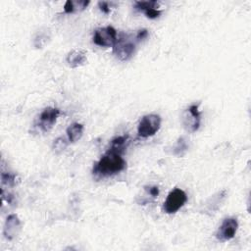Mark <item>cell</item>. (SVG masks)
Here are the masks:
<instances>
[{"label":"cell","instance_id":"cell-1","mask_svg":"<svg viewBox=\"0 0 251 251\" xmlns=\"http://www.w3.org/2000/svg\"><path fill=\"white\" fill-rule=\"evenodd\" d=\"M121 152L109 148V150L97 161L92 169V174L98 178L114 176L126 169V162Z\"/></svg>","mask_w":251,"mask_h":251},{"label":"cell","instance_id":"cell-2","mask_svg":"<svg viewBox=\"0 0 251 251\" xmlns=\"http://www.w3.org/2000/svg\"><path fill=\"white\" fill-rule=\"evenodd\" d=\"M137 42L139 41L135 35L123 33L117 38L113 45V53L120 61H127L133 56Z\"/></svg>","mask_w":251,"mask_h":251},{"label":"cell","instance_id":"cell-3","mask_svg":"<svg viewBox=\"0 0 251 251\" xmlns=\"http://www.w3.org/2000/svg\"><path fill=\"white\" fill-rule=\"evenodd\" d=\"M161 117L157 114H148L142 117L138 123L137 134L141 138L153 136L161 127Z\"/></svg>","mask_w":251,"mask_h":251},{"label":"cell","instance_id":"cell-4","mask_svg":"<svg viewBox=\"0 0 251 251\" xmlns=\"http://www.w3.org/2000/svg\"><path fill=\"white\" fill-rule=\"evenodd\" d=\"M198 107V104H192L181 114L182 126L188 132H195L200 126L201 114Z\"/></svg>","mask_w":251,"mask_h":251},{"label":"cell","instance_id":"cell-5","mask_svg":"<svg viewBox=\"0 0 251 251\" xmlns=\"http://www.w3.org/2000/svg\"><path fill=\"white\" fill-rule=\"evenodd\" d=\"M186 193L180 188H175L168 194L163 209L167 214H175L186 203Z\"/></svg>","mask_w":251,"mask_h":251},{"label":"cell","instance_id":"cell-6","mask_svg":"<svg viewBox=\"0 0 251 251\" xmlns=\"http://www.w3.org/2000/svg\"><path fill=\"white\" fill-rule=\"evenodd\" d=\"M59 115H60V110L58 108L47 107L43 109V111L39 114L34 126L40 132H48L56 124V121Z\"/></svg>","mask_w":251,"mask_h":251},{"label":"cell","instance_id":"cell-7","mask_svg":"<svg viewBox=\"0 0 251 251\" xmlns=\"http://www.w3.org/2000/svg\"><path fill=\"white\" fill-rule=\"evenodd\" d=\"M117 38V30L113 26L107 25L94 30L92 41L94 44L101 47H113Z\"/></svg>","mask_w":251,"mask_h":251},{"label":"cell","instance_id":"cell-8","mask_svg":"<svg viewBox=\"0 0 251 251\" xmlns=\"http://www.w3.org/2000/svg\"><path fill=\"white\" fill-rule=\"evenodd\" d=\"M238 222L234 217H228L223 220L221 226L218 228L216 237L218 240L225 242L232 239L237 231Z\"/></svg>","mask_w":251,"mask_h":251},{"label":"cell","instance_id":"cell-9","mask_svg":"<svg viewBox=\"0 0 251 251\" xmlns=\"http://www.w3.org/2000/svg\"><path fill=\"white\" fill-rule=\"evenodd\" d=\"M22 224L16 214H10L4 224L3 235L8 240H13L21 231Z\"/></svg>","mask_w":251,"mask_h":251},{"label":"cell","instance_id":"cell-10","mask_svg":"<svg viewBox=\"0 0 251 251\" xmlns=\"http://www.w3.org/2000/svg\"><path fill=\"white\" fill-rule=\"evenodd\" d=\"M159 4L157 1H135L134 9L136 11L143 12L147 18L156 19L161 15V11L158 9Z\"/></svg>","mask_w":251,"mask_h":251},{"label":"cell","instance_id":"cell-11","mask_svg":"<svg viewBox=\"0 0 251 251\" xmlns=\"http://www.w3.org/2000/svg\"><path fill=\"white\" fill-rule=\"evenodd\" d=\"M66 61L71 68H77L87 62V53L83 49H73L66 57Z\"/></svg>","mask_w":251,"mask_h":251},{"label":"cell","instance_id":"cell-12","mask_svg":"<svg viewBox=\"0 0 251 251\" xmlns=\"http://www.w3.org/2000/svg\"><path fill=\"white\" fill-rule=\"evenodd\" d=\"M83 129H84V126L82 124L74 123L70 125L66 130L68 140L72 143L79 140L83 134Z\"/></svg>","mask_w":251,"mask_h":251},{"label":"cell","instance_id":"cell-13","mask_svg":"<svg viewBox=\"0 0 251 251\" xmlns=\"http://www.w3.org/2000/svg\"><path fill=\"white\" fill-rule=\"evenodd\" d=\"M89 1L87 0H68L64 5V12L67 14L83 11L88 5Z\"/></svg>","mask_w":251,"mask_h":251},{"label":"cell","instance_id":"cell-14","mask_svg":"<svg viewBox=\"0 0 251 251\" xmlns=\"http://www.w3.org/2000/svg\"><path fill=\"white\" fill-rule=\"evenodd\" d=\"M188 150V143L187 139L184 136L178 137L176 143L172 147V154L177 157H182Z\"/></svg>","mask_w":251,"mask_h":251},{"label":"cell","instance_id":"cell-15","mask_svg":"<svg viewBox=\"0 0 251 251\" xmlns=\"http://www.w3.org/2000/svg\"><path fill=\"white\" fill-rule=\"evenodd\" d=\"M51 34L48 28H41L39 29L34 38H33V45L36 48H42L50 39Z\"/></svg>","mask_w":251,"mask_h":251},{"label":"cell","instance_id":"cell-16","mask_svg":"<svg viewBox=\"0 0 251 251\" xmlns=\"http://www.w3.org/2000/svg\"><path fill=\"white\" fill-rule=\"evenodd\" d=\"M129 140H128V135H120L115 137L112 141H111V145L110 148L117 150L121 153H124L127 144H128Z\"/></svg>","mask_w":251,"mask_h":251},{"label":"cell","instance_id":"cell-17","mask_svg":"<svg viewBox=\"0 0 251 251\" xmlns=\"http://www.w3.org/2000/svg\"><path fill=\"white\" fill-rule=\"evenodd\" d=\"M17 182V176L10 172H2L1 173V184L2 187H13Z\"/></svg>","mask_w":251,"mask_h":251},{"label":"cell","instance_id":"cell-18","mask_svg":"<svg viewBox=\"0 0 251 251\" xmlns=\"http://www.w3.org/2000/svg\"><path fill=\"white\" fill-rule=\"evenodd\" d=\"M68 146V141L65 137L63 136H60L58 138H56L54 141H53V144H52V149L53 151L56 153V154H60L62 153Z\"/></svg>","mask_w":251,"mask_h":251},{"label":"cell","instance_id":"cell-19","mask_svg":"<svg viewBox=\"0 0 251 251\" xmlns=\"http://www.w3.org/2000/svg\"><path fill=\"white\" fill-rule=\"evenodd\" d=\"M98 7L101 12H103L105 14H109L110 8H111V3L106 2V1H100V2H98Z\"/></svg>","mask_w":251,"mask_h":251},{"label":"cell","instance_id":"cell-20","mask_svg":"<svg viewBox=\"0 0 251 251\" xmlns=\"http://www.w3.org/2000/svg\"><path fill=\"white\" fill-rule=\"evenodd\" d=\"M144 188L148 192V194L151 197H153V198H156L159 195V188H158V186H145Z\"/></svg>","mask_w":251,"mask_h":251},{"label":"cell","instance_id":"cell-21","mask_svg":"<svg viewBox=\"0 0 251 251\" xmlns=\"http://www.w3.org/2000/svg\"><path fill=\"white\" fill-rule=\"evenodd\" d=\"M135 36H136V38H137L138 41L143 40V39H145V38L148 36V31H147V29H140V30H138V31L136 32Z\"/></svg>","mask_w":251,"mask_h":251}]
</instances>
